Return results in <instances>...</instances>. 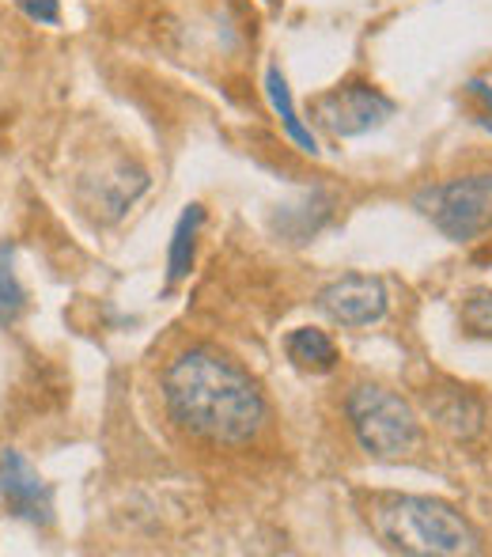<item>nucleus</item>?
<instances>
[{
  "mask_svg": "<svg viewBox=\"0 0 492 557\" xmlns=\"http://www.w3.org/2000/svg\"><path fill=\"white\" fill-rule=\"evenodd\" d=\"M163 398L178 429L209 444H250L265 425V398L236 360L216 349H186L163 372Z\"/></svg>",
  "mask_w": 492,
  "mask_h": 557,
  "instance_id": "nucleus-1",
  "label": "nucleus"
},
{
  "mask_svg": "<svg viewBox=\"0 0 492 557\" xmlns=\"http://www.w3.org/2000/svg\"><path fill=\"white\" fill-rule=\"evenodd\" d=\"M375 531L382 543H390L402 554L420 557H455L478 554V531L463 520L451 505L432 497H387L371 512Z\"/></svg>",
  "mask_w": 492,
  "mask_h": 557,
  "instance_id": "nucleus-2",
  "label": "nucleus"
},
{
  "mask_svg": "<svg viewBox=\"0 0 492 557\" xmlns=\"http://www.w3.org/2000/svg\"><path fill=\"white\" fill-rule=\"evenodd\" d=\"M345 413L353 421V433L361 447L375 459H398V455L413 451L420 441L417 413L409 410L405 398H398L387 387H353L345 403Z\"/></svg>",
  "mask_w": 492,
  "mask_h": 557,
  "instance_id": "nucleus-3",
  "label": "nucleus"
},
{
  "mask_svg": "<svg viewBox=\"0 0 492 557\" xmlns=\"http://www.w3.org/2000/svg\"><path fill=\"white\" fill-rule=\"evenodd\" d=\"M417 209L447 239L466 243L492 227V175H463L417 194Z\"/></svg>",
  "mask_w": 492,
  "mask_h": 557,
  "instance_id": "nucleus-4",
  "label": "nucleus"
},
{
  "mask_svg": "<svg viewBox=\"0 0 492 557\" xmlns=\"http://www.w3.org/2000/svg\"><path fill=\"white\" fill-rule=\"evenodd\" d=\"M394 114V103L371 84H341L315 99V117L333 137H364Z\"/></svg>",
  "mask_w": 492,
  "mask_h": 557,
  "instance_id": "nucleus-5",
  "label": "nucleus"
},
{
  "mask_svg": "<svg viewBox=\"0 0 492 557\" xmlns=\"http://www.w3.org/2000/svg\"><path fill=\"white\" fill-rule=\"evenodd\" d=\"M0 497H4L8 512L15 520H27L35 528H50L53 523V493L42 482L35 467L23 459L20 451H0Z\"/></svg>",
  "mask_w": 492,
  "mask_h": 557,
  "instance_id": "nucleus-6",
  "label": "nucleus"
},
{
  "mask_svg": "<svg viewBox=\"0 0 492 557\" xmlns=\"http://www.w3.org/2000/svg\"><path fill=\"white\" fill-rule=\"evenodd\" d=\"M318 308L341 326H371L387 315V285L379 277L345 273L318 293Z\"/></svg>",
  "mask_w": 492,
  "mask_h": 557,
  "instance_id": "nucleus-7",
  "label": "nucleus"
},
{
  "mask_svg": "<svg viewBox=\"0 0 492 557\" xmlns=\"http://www.w3.org/2000/svg\"><path fill=\"white\" fill-rule=\"evenodd\" d=\"M285 352L300 372H311V375L333 372V364H338V345L330 342V334L315 331V326H300V331L288 334Z\"/></svg>",
  "mask_w": 492,
  "mask_h": 557,
  "instance_id": "nucleus-8",
  "label": "nucleus"
},
{
  "mask_svg": "<svg viewBox=\"0 0 492 557\" xmlns=\"http://www.w3.org/2000/svg\"><path fill=\"white\" fill-rule=\"evenodd\" d=\"M432 413H436V421H440L443 429H451L455 436H474V433H481V406L474 403L470 395H463V391H443V395H436L432 398Z\"/></svg>",
  "mask_w": 492,
  "mask_h": 557,
  "instance_id": "nucleus-9",
  "label": "nucleus"
},
{
  "mask_svg": "<svg viewBox=\"0 0 492 557\" xmlns=\"http://www.w3.org/2000/svg\"><path fill=\"white\" fill-rule=\"evenodd\" d=\"M265 91H269V103H273V111L280 114V122H285L288 137H292L295 145L303 148V152L315 156V152H318V140H315V133H311L307 125L300 122V114H295L292 91H288V81L280 76V69H277V65H269V73H265Z\"/></svg>",
  "mask_w": 492,
  "mask_h": 557,
  "instance_id": "nucleus-10",
  "label": "nucleus"
},
{
  "mask_svg": "<svg viewBox=\"0 0 492 557\" xmlns=\"http://www.w3.org/2000/svg\"><path fill=\"white\" fill-rule=\"evenodd\" d=\"M205 221V209L190 206L175 224V235H171V258H167V277L182 281L193 265V243H198V227Z\"/></svg>",
  "mask_w": 492,
  "mask_h": 557,
  "instance_id": "nucleus-11",
  "label": "nucleus"
},
{
  "mask_svg": "<svg viewBox=\"0 0 492 557\" xmlns=\"http://www.w3.org/2000/svg\"><path fill=\"white\" fill-rule=\"evenodd\" d=\"M23 308H27V293L12 270V250L0 247V326L15 323Z\"/></svg>",
  "mask_w": 492,
  "mask_h": 557,
  "instance_id": "nucleus-12",
  "label": "nucleus"
},
{
  "mask_svg": "<svg viewBox=\"0 0 492 557\" xmlns=\"http://www.w3.org/2000/svg\"><path fill=\"white\" fill-rule=\"evenodd\" d=\"M463 323L470 326L478 337H492V296L489 293H481V296H474L470 304L463 308Z\"/></svg>",
  "mask_w": 492,
  "mask_h": 557,
  "instance_id": "nucleus-13",
  "label": "nucleus"
},
{
  "mask_svg": "<svg viewBox=\"0 0 492 557\" xmlns=\"http://www.w3.org/2000/svg\"><path fill=\"white\" fill-rule=\"evenodd\" d=\"M20 8L38 23H58L61 12H58V0H20Z\"/></svg>",
  "mask_w": 492,
  "mask_h": 557,
  "instance_id": "nucleus-14",
  "label": "nucleus"
},
{
  "mask_svg": "<svg viewBox=\"0 0 492 557\" xmlns=\"http://www.w3.org/2000/svg\"><path fill=\"white\" fill-rule=\"evenodd\" d=\"M470 96L478 99V107H481V122H485L489 129H492V88H489L485 81H474L470 84Z\"/></svg>",
  "mask_w": 492,
  "mask_h": 557,
  "instance_id": "nucleus-15",
  "label": "nucleus"
}]
</instances>
